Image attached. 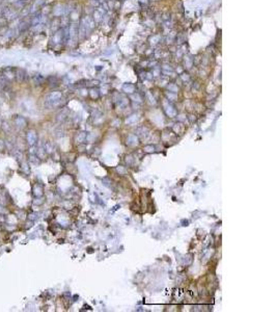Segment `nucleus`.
<instances>
[{
    "label": "nucleus",
    "mask_w": 277,
    "mask_h": 312,
    "mask_svg": "<svg viewBox=\"0 0 277 312\" xmlns=\"http://www.w3.org/2000/svg\"><path fill=\"white\" fill-rule=\"evenodd\" d=\"M36 140H37L36 133L34 132V131H29V132L27 133V142L29 143V145L31 146L35 145Z\"/></svg>",
    "instance_id": "obj_5"
},
{
    "label": "nucleus",
    "mask_w": 277,
    "mask_h": 312,
    "mask_svg": "<svg viewBox=\"0 0 277 312\" xmlns=\"http://www.w3.org/2000/svg\"><path fill=\"white\" fill-rule=\"evenodd\" d=\"M15 122H16V125H17L18 127H20V128L24 127L25 125H26V121H25V119L23 117H21V115H18V117L16 118Z\"/></svg>",
    "instance_id": "obj_6"
},
{
    "label": "nucleus",
    "mask_w": 277,
    "mask_h": 312,
    "mask_svg": "<svg viewBox=\"0 0 277 312\" xmlns=\"http://www.w3.org/2000/svg\"><path fill=\"white\" fill-rule=\"evenodd\" d=\"M61 93L59 92H52L47 95L46 99H45V106L48 108H52V107H55L57 106L59 103L61 101Z\"/></svg>",
    "instance_id": "obj_1"
},
{
    "label": "nucleus",
    "mask_w": 277,
    "mask_h": 312,
    "mask_svg": "<svg viewBox=\"0 0 277 312\" xmlns=\"http://www.w3.org/2000/svg\"><path fill=\"white\" fill-rule=\"evenodd\" d=\"M6 82H7V79L5 78L4 75H0V90L6 85Z\"/></svg>",
    "instance_id": "obj_7"
},
{
    "label": "nucleus",
    "mask_w": 277,
    "mask_h": 312,
    "mask_svg": "<svg viewBox=\"0 0 277 312\" xmlns=\"http://www.w3.org/2000/svg\"><path fill=\"white\" fill-rule=\"evenodd\" d=\"M16 78L19 80V81H21V82H23V81H26L27 80V78H28V75H27V72L24 70V69H18V70H16Z\"/></svg>",
    "instance_id": "obj_3"
},
{
    "label": "nucleus",
    "mask_w": 277,
    "mask_h": 312,
    "mask_svg": "<svg viewBox=\"0 0 277 312\" xmlns=\"http://www.w3.org/2000/svg\"><path fill=\"white\" fill-rule=\"evenodd\" d=\"M33 193H34V196H35V197L42 196V195H43L42 188H40V186H34V188H33Z\"/></svg>",
    "instance_id": "obj_9"
},
{
    "label": "nucleus",
    "mask_w": 277,
    "mask_h": 312,
    "mask_svg": "<svg viewBox=\"0 0 277 312\" xmlns=\"http://www.w3.org/2000/svg\"><path fill=\"white\" fill-rule=\"evenodd\" d=\"M1 16L5 19V20L12 21L18 17V12H16V9L8 7V6H5V7H3L1 9Z\"/></svg>",
    "instance_id": "obj_2"
},
{
    "label": "nucleus",
    "mask_w": 277,
    "mask_h": 312,
    "mask_svg": "<svg viewBox=\"0 0 277 312\" xmlns=\"http://www.w3.org/2000/svg\"><path fill=\"white\" fill-rule=\"evenodd\" d=\"M134 90H135V87H134V85H132V84H130V83L124 84V90H126L127 93H133Z\"/></svg>",
    "instance_id": "obj_8"
},
{
    "label": "nucleus",
    "mask_w": 277,
    "mask_h": 312,
    "mask_svg": "<svg viewBox=\"0 0 277 312\" xmlns=\"http://www.w3.org/2000/svg\"><path fill=\"white\" fill-rule=\"evenodd\" d=\"M30 26H31L30 20H24V21H22V22H20V23H19L18 29H19V31H20V32H24V31H26Z\"/></svg>",
    "instance_id": "obj_4"
},
{
    "label": "nucleus",
    "mask_w": 277,
    "mask_h": 312,
    "mask_svg": "<svg viewBox=\"0 0 277 312\" xmlns=\"http://www.w3.org/2000/svg\"><path fill=\"white\" fill-rule=\"evenodd\" d=\"M34 81L36 82V84H40V81H43V76L42 75H40V74H37L34 76Z\"/></svg>",
    "instance_id": "obj_10"
}]
</instances>
